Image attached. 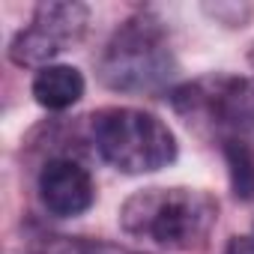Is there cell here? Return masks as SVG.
Instances as JSON below:
<instances>
[{
    "instance_id": "obj_3",
    "label": "cell",
    "mask_w": 254,
    "mask_h": 254,
    "mask_svg": "<svg viewBox=\"0 0 254 254\" xmlns=\"http://www.w3.org/2000/svg\"><path fill=\"white\" fill-rule=\"evenodd\" d=\"M168 69L171 54L159 33L144 21H132L108 45L102 60V81L114 90H153L171 75Z\"/></svg>"
},
{
    "instance_id": "obj_4",
    "label": "cell",
    "mask_w": 254,
    "mask_h": 254,
    "mask_svg": "<svg viewBox=\"0 0 254 254\" xmlns=\"http://www.w3.org/2000/svg\"><path fill=\"white\" fill-rule=\"evenodd\" d=\"M87 9L81 3H42L33 15V24L12 39L9 57L18 66H51L48 60L75 45L84 36Z\"/></svg>"
},
{
    "instance_id": "obj_6",
    "label": "cell",
    "mask_w": 254,
    "mask_h": 254,
    "mask_svg": "<svg viewBox=\"0 0 254 254\" xmlns=\"http://www.w3.org/2000/svg\"><path fill=\"white\" fill-rule=\"evenodd\" d=\"M84 96V75L75 66H45L33 78V99L48 111H66Z\"/></svg>"
},
{
    "instance_id": "obj_2",
    "label": "cell",
    "mask_w": 254,
    "mask_h": 254,
    "mask_svg": "<svg viewBox=\"0 0 254 254\" xmlns=\"http://www.w3.org/2000/svg\"><path fill=\"white\" fill-rule=\"evenodd\" d=\"M93 138L108 165L123 174H153L177 159L168 126L138 108H108L93 117Z\"/></svg>"
},
{
    "instance_id": "obj_7",
    "label": "cell",
    "mask_w": 254,
    "mask_h": 254,
    "mask_svg": "<svg viewBox=\"0 0 254 254\" xmlns=\"http://www.w3.org/2000/svg\"><path fill=\"white\" fill-rule=\"evenodd\" d=\"M224 159L230 168V186L239 200H254V150L245 141H224Z\"/></svg>"
},
{
    "instance_id": "obj_1",
    "label": "cell",
    "mask_w": 254,
    "mask_h": 254,
    "mask_svg": "<svg viewBox=\"0 0 254 254\" xmlns=\"http://www.w3.org/2000/svg\"><path fill=\"white\" fill-rule=\"evenodd\" d=\"M123 227L174 251H200L218 218V203L197 189H147L123 206Z\"/></svg>"
},
{
    "instance_id": "obj_5",
    "label": "cell",
    "mask_w": 254,
    "mask_h": 254,
    "mask_svg": "<svg viewBox=\"0 0 254 254\" xmlns=\"http://www.w3.org/2000/svg\"><path fill=\"white\" fill-rule=\"evenodd\" d=\"M93 197H96L93 180L87 168H81L78 162L51 159L39 171V200L51 215L57 218L81 215L93 206Z\"/></svg>"
}]
</instances>
